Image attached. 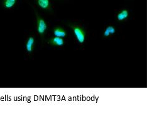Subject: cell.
<instances>
[{
  "instance_id": "obj_2",
  "label": "cell",
  "mask_w": 147,
  "mask_h": 118,
  "mask_svg": "<svg viewBox=\"0 0 147 118\" xmlns=\"http://www.w3.org/2000/svg\"><path fill=\"white\" fill-rule=\"evenodd\" d=\"M34 11L35 13L36 19V31H37V33L43 40L46 34L47 30L48 29L47 23L45 20L41 16L38 15V13L35 9H34Z\"/></svg>"
},
{
  "instance_id": "obj_7",
  "label": "cell",
  "mask_w": 147,
  "mask_h": 118,
  "mask_svg": "<svg viewBox=\"0 0 147 118\" xmlns=\"http://www.w3.org/2000/svg\"><path fill=\"white\" fill-rule=\"evenodd\" d=\"M129 13L128 10L123 9L118 13V14H117L116 18L118 19V21L122 22L126 19H128V18L129 17Z\"/></svg>"
},
{
  "instance_id": "obj_8",
  "label": "cell",
  "mask_w": 147,
  "mask_h": 118,
  "mask_svg": "<svg viewBox=\"0 0 147 118\" xmlns=\"http://www.w3.org/2000/svg\"><path fill=\"white\" fill-rule=\"evenodd\" d=\"M17 0H2L1 5L5 9H11L16 5Z\"/></svg>"
},
{
  "instance_id": "obj_4",
  "label": "cell",
  "mask_w": 147,
  "mask_h": 118,
  "mask_svg": "<svg viewBox=\"0 0 147 118\" xmlns=\"http://www.w3.org/2000/svg\"><path fill=\"white\" fill-rule=\"evenodd\" d=\"M47 44L52 46H56V47H61L64 45L65 41L63 40V38H59V37L54 36L53 38H50L47 40Z\"/></svg>"
},
{
  "instance_id": "obj_1",
  "label": "cell",
  "mask_w": 147,
  "mask_h": 118,
  "mask_svg": "<svg viewBox=\"0 0 147 118\" xmlns=\"http://www.w3.org/2000/svg\"><path fill=\"white\" fill-rule=\"evenodd\" d=\"M67 25L71 28L72 31L74 33V35L76 38L78 40V42L81 44H84L86 41V30L84 27H82L81 25H77V24H73L71 23H67Z\"/></svg>"
},
{
  "instance_id": "obj_9",
  "label": "cell",
  "mask_w": 147,
  "mask_h": 118,
  "mask_svg": "<svg viewBox=\"0 0 147 118\" xmlns=\"http://www.w3.org/2000/svg\"><path fill=\"white\" fill-rule=\"evenodd\" d=\"M116 32V28L114 26L109 25L106 28L104 33H103V36L105 38H108L110 35H113Z\"/></svg>"
},
{
  "instance_id": "obj_5",
  "label": "cell",
  "mask_w": 147,
  "mask_h": 118,
  "mask_svg": "<svg viewBox=\"0 0 147 118\" xmlns=\"http://www.w3.org/2000/svg\"><path fill=\"white\" fill-rule=\"evenodd\" d=\"M35 39L33 36H30L26 40L25 44V49L28 53L31 54L33 53L35 49Z\"/></svg>"
},
{
  "instance_id": "obj_6",
  "label": "cell",
  "mask_w": 147,
  "mask_h": 118,
  "mask_svg": "<svg viewBox=\"0 0 147 118\" xmlns=\"http://www.w3.org/2000/svg\"><path fill=\"white\" fill-rule=\"evenodd\" d=\"M53 33L54 36L59 38H65L67 36V32L66 30L61 26H56L53 29Z\"/></svg>"
},
{
  "instance_id": "obj_3",
  "label": "cell",
  "mask_w": 147,
  "mask_h": 118,
  "mask_svg": "<svg viewBox=\"0 0 147 118\" xmlns=\"http://www.w3.org/2000/svg\"><path fill=\"white\" fill-rule=\"evenodd\" d=\"M35 3L40 8L50 13H52L53 8L51 0H35Z\"/></svg>"
}]
</instances>
